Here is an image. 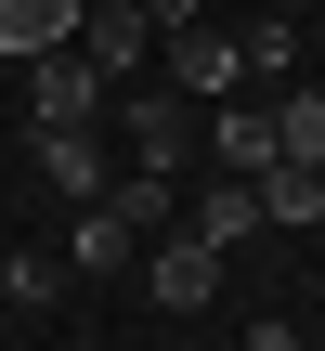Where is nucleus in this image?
Returning <instances> with one entry per match:
<instances>
[{
	"label": "nucleus",
	"instance_id": "7",
	"mask_svg": "<svg viewBox=\"0 0 325 351\" xmlns=\"http://www.w3.org/2000/svg\"><path fill=\"white\" fill-rule=\"evenodd\" d=\"M208 156H221V182H261L274 169V104H248V91H221V130H195Z\"/></svg>",
	"mask_w": 325,
	"mask_h": 351
},
{
	"label": "nucleus",
	"instance_id": "10",
	"mask_svg": "<svg viewBox=\"0 0 325 351\" xmlns=\"http://www.w3.org/2000/svg\"><path fill=\"white\" fill-rule=\"evenodd\" d=\"M300 221H325V169L274 156V169H261V234H300Z\"/></svg>",
	"mask_w": 325,
	"mask_h": 351
},
{
	"label": "nucleus",
	"instance_id": "11",
	"mask_svg": "<svg viewBox=\"0 0 325 351\" xmlns=\"http://www.w3.org/2000/svg\"><path fill=\"white\" fill-rule=\"evenodd\" d=\"M274 156L325 169V78H287V91H274Z\"/></svg>",
	"mask_w": 325,
	"mask_h": 351
},
{
	"label": "nucleus",
	"instance_id": "1",
	"mask_svg": "<svg viewBox=\"0 0 325 351\" xmlns=\"http://www.w3.org/2000/svg\"><path fill=\"white\" fill-rule=\"evenodd\" d=\"M169 91H182V104H221V91H248V39H221L208 13H195V26H169Z\"/></svg>",
	"mask_w": 325,
	"mask_h": 351
},
{
	"label": "nucleus",
	"instance_id": "8",
	"mask_svg": "<svg viewBox=\"0 0 325 351\" xmlns=\"http://www.w3.org/2000/svg\"><path fill=\"white\" fill-rule=\"evenodd\" d=\"M52 261H65V274H117V261H143V234H130L104 195H78V234H65Z\"/></svg>",
	"mask_w": 325,
	"mask_h": 351
},
{
	"label": "nucleus",
	"instance_id": "2",
	"mask_svg": "<svg viewBox=\"0 0 325 351\" xmlns=\"http://www.w3.org/2000/svg\"><path fill=\"white\" fill-rule=\"evenodd\" d=\"M104 91H117V78H104V65H91L78 39L26 65V104H39V130H78V117H104Z\"/></svg>",
	"mask_w": 325,
	"mask_h": 351
},
{
	"label": "nucleus",
	"instance_id": "16",
	"mask_svg": "<svg viewBox=\"0 0 325 351\" xmlns=\"http://www.w3.org/2000/svg\"><path fill=\"white\" fill-rule=\"evenodd\" d=\"M248 351H300V326H287V313H261V326H248Z\"/></svg>",
	"mask_w": 325,
	"mask_h": 351
},
{
	"label": "nucleus",
	"instance_id": "15",
	"mask_svg": "<svg viewBox=\"0 0 325 351\" xmlns=\"http://www.w3.org/2000/svg\"><path fill=\"white\" fill-rule=\"evenodd\" d=\"M195 13H208V0H143V26H156V39H169V26H195Z\"/></svg>",
	"mask_w": 325,
	"mask_h": 351
},
{
	"label": "nucleus",
	"instance_id": "6",
	"mask_svg": "<svg viewBox=\"0 0 325 351\" xmlns=\"http://www.w3.org/2000/svg\"><path fill=\"white\" fill-rule=\"evenodd\" d=\"M78 52H91L104 78H130V65L156 52V26H143V0H78Z\"/></svg>",
	"mask_w": 325,
	"mask_h": 351
},
{
	"label": "nucleus",
	"instance_id": "3",
	"mask_svg": "<svg viewBox=\"0 0 325 351\" xmlns=\"http://www.w3.org/2000/svg\"><path fill=\"white\" fill-rule=\"evenodd\" d=\"M117 130H130V169H169V182L195 169V104H182V91H130Z\"/></svg>",
	"mask_w": 325,
	"mask_h": 351
},
{
	"label": "nucleus",
	"instance_id": "5",
	"mask_svg": "<svg viewBox=\"0 0 325 351\" xmlns=\"http://www.w3.org/2000/svg\"><path fill=\"white\" fill-rule=\"evenodd\" d=\"M26 156H39L52 195H104V182H117V169H104V117H78V130H26Z\"/></svg>",
	"mask_w": 325,
	"mask_h": 351
},
{
	"label": "nucleus",
	"instance_id": "4",
	"mask_svg": "<svg viewBox=\"0 0 325 351\" xmlns=\"http://www.w3.org/2000/svg\"><path fill=\"white\" fill-rule=\"evenodd\" d=\"M143 300H156V313H208V300H221V247H208V234L143 247Z\"/></svg>",
	"mask_w": 325,
	"mask_h": 351
},
{
	"label": "nucleus",
	"instance_id": "12",
	"mask_svg": "<svg viewBox=\"0 0 325 351\" xmlns=\"http://www.w3.org/2000/svg\"><path fill=\"white\" fill-rule=\"evenodd\" d=\"M195 234H208V247H248V234H261V182H208V195H195Z\"/></svg>",
	"mask_w": 325,
	"mask_h": 351
},
{
	"label": "nucleus",
	"instance_id": "9",
	"mask_svg": "<svg viewBox=\"0 0 325 351\" xmlns=\"http://www.w3.org/2000/svg\"><path fill=\"white\" fill-rule=\"evenodd\" d=\"M78 39V0H0V65H39Z\"/></svg>",
	"mask_w": 325,
	"mask_h": 351
},
{
	"label": "nucleus",
	"instance_id": "13",
	"mask_svg": "<svg viewBox=\"0 0 325 351\" xmlns=\"http://www.w3.org/2000/svg\"><path fill=\"white\" fill-rule=\"evenodd\" d=\"M0 300H13V313H52V300H65V261H52V247H13V261H0Z\"/></svg>",
	"mask_w": 325,
	"mask_h": 351
},
{
	"label": "nucleus",
	"instance_id": "14",
	"mask_svg": "<svg viewBox=\"0 0 325 351\" xmlns=\"http://www.w3.org/2000/svg\"><path fill=\"white\" fill-rule=\"evenodd\" d=\"M248 78H300V26H287V13L248 26Z\"/></svg>",
	"mask_w": 325,
	"mask_h": 351
}]
</instances>
